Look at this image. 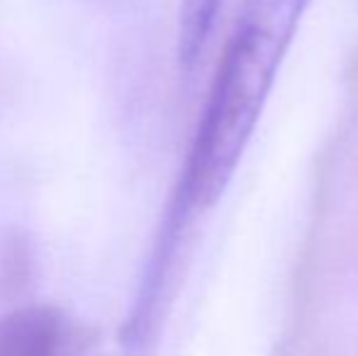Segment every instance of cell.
Returning <instances> with one entry per match:
<instances>
[{
	"label": "cell",
	"instance_id": "cell-3",
	"mask_svg": "<svg viewBox=\"0 0 358 356\" xmlns=\"http://www.w3.org/2000/svg\"><path fill=\"white\" fill-rule=\"evenodd\" d=\"M34 278V249L17 227L0 232V303H15L27 293Z\"/></svg>",
	"mask_w": 358,
	"mask_h": 356
},
{
	"label": "cell",
	"instance_id": "cell-1",
	"mask_svg": "<svg viewBox=\"0 0 358 356\" xmlns=\"http://www.w3.org/2000/svg\"><path fill=\"white\" fill-rule=\"evenodd\" d=\"M90 332L57 305L20 303L0 313V356H85Z\"/></svg>",
	"mask_w": 358,
	"mask_h": 356
},
{
	"label": "cell",
	"instance_id": "cell-2",
	"mask_svg": "<svg viewBox=\"0 0 358 356\" xmlns=\"http://www.w3.org/2000/svg\"><path fill=\"white\" fill-rule=\"evenodd\" d=\"M310 0H244L229 37L254 52L283 62Z\"/></svg>",
	"mask_w": 358,
	"mask_h": 356
}]
</instances>
